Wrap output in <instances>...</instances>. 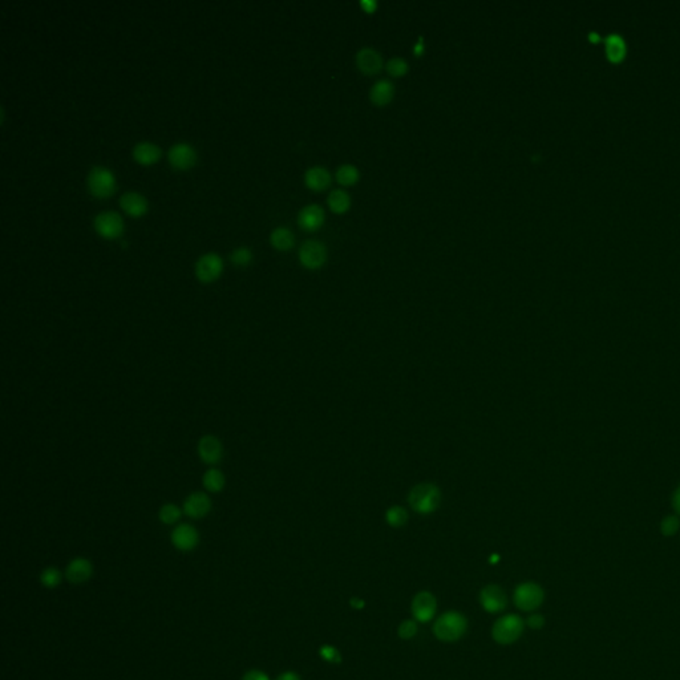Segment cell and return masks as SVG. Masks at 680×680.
Masks as SVG:
<instances>
[{
  "label": "cell",
  "mask_w": 680,
  "mask_h": 680,
  "mask_svg": "<svg viewBox=\"0 0 680 680\" xmlns=\"http://www.w3.org/2000/svg\"><path fill=\"white\" fill-rule=\"evenodd\" d=\"M299 260L300 263L311 269H319L327 260V248L326 245L318 239H307L299 248Z\"/></svg>",
  "instance_id": "6"
},
{
  "label": "cell",
  "mask_w": 680,
  "mask_h": 680,
  "mask_svg": "<svg viewBox=\"0 0 680 680\" xmlns=\"http://www.w3.org/2000/svg\"><path fill=\"white\" fill-rule=\"evenodd\" d=\"M480 601L488 613H500L507 607V596L497 585H489L484 589Z\"/></svg>",
  "instance_id": "16"
},
{
  "label": "cell",
  "mask_w": 680,
  "mask_h": 680,
  "mask_svg": "<svg viewBox=\"0 0 680 680\" xmlns=\"http://www.w3.org/2000/svg\"><path fill=\"white\" fill-rule=\"evenodd\" d=\"M222 270V258L217 253H206L201 255L196 263V275L204 284L214 282Z\"/></svg>",
  "instance_id": "8"
},
{
  "label": "cell",
  "mask_w": 680,
  "mask_h": 680,
  "mask_svg": "<svg viewBox=\"0 0 680 680\" xmlns=\"http://www.w3.org/2000/svg\"><path fill=\"white\" fill-rule=\"evenodd\" d=\"M395 96V86L391 80H378L370 91V99L376 105H385Z\"/></svg>",
  "instance_id": "20"
},
{
  "label": "cell",
  "mask_w": 680,
  "mask_h": 680,
  "mask_svg": "<svg viewBox=\"0 0 680 680\" xmlns=\"http://www.w3.org/2000/svg\"><path fill=\"white\" fill-rule=\"evenodd\" d=\"M324 222V211L321 205L309 204L302 208L298 214V223L305 230H318Z\"/></svg>",
  "instance_id": "17"
},
{
  "label": "cell",
  "mask_w": 680,
  "mask_h": 680,
  "mask_svg": "<svg viewBox=\"0 0 680 680\" xmlns=\"http://www.w3.org/2000/svg\"><path fill=\"white\" fill-rule=\"evenodd\" d=\"M671 504H672L675 513L680 516V485L675 489L674 495L671 497Z\"/></svg>",
  "instance_id": "37"
},
{
  "label": "cell",
  "mask_w": 680,
  "mask_h": 680,
  "mask_svg": "<svg viewBox=\"0 0 680 680\" xmlns=\"http://www.w3.org/2000/svg\"><path fill=\"white\" fill-rule=\"evenodd\" d=\"M184 510L173 502L164 504L159 510V519L164 525H175L181 519Z\"/></svg>",
  "instance_id": "26"
},
{
  "label": "cell",
  "mask_w": 680,
  "mask_h": 680,
  "mask_svg": "<svg viewBox=\"0 0 680 680\" xmlns=\"http://www.w3.org/2000/svg\"><path fill=\"white\" fill-rule=\"evenodd\" d=\"M397 632H399V636H400L401 639H411V638H413V636L416 635V632H418V625H416L413 620H406V622H403V623L400 625V627H399V631H397Z\"/></svg>",
  "instance_id": "33"
},
{
  "label": "cell",
  "mask_w": 680,
  "mask_h": 680,
  "mask_svg": "<svg viewBox=\"0 0 680 680\" xmlns=\"http://www.w3.org/2000/svg\"><path fill=\"white\" fill-rule=\"evenodd\" d=\"M120 205L128 214L140 217L148 209V201L142 194L138 192H125L124 194L120 197Z\"/></svg>",
  "instance_id": "18"
},
{
  "label": "cell",
  "mask_w": 680,
  "mask_h": 680,
  "mask_svg": "<svg viewBox=\"0 0 680 680\" xmlns=\"http://www.w3.org/2000/svg\"><path fill=\"white\" fill-rule=\"evenodd\" d=\"M327 202H328V206L331 208V211L340 214V213H345V211L349 209V206H351V197H349V194L347 192H345V190H342V189H334L328 194Z\"/></svg>",
  "instance_id": "25"
},
{
  "label": "cell",
  "mask_w": 680,
  "mask_h": 680,
  "mask_svg": "<svg viewBox=\"0 0 680 680\" xmlns=\"http://www.w3.org/2000/svg\"><path fill=\"white\" fill-rule=\"evenodd\" d=\"M526 623H528V626H529L531 629H533V630H540V629H542V627H544L545 619L544 617H542V615H540V614H533V615H531V617L528 618V622H526Z\"/></svg>",
  "instance_id": "35"
},
{
  "label": "cell",
  "mask_w": 680,
  "mask_h": 680,
  "mask_svg": "<svg viewBox=\"0 0 680 680\" xmlns=\"http://www.w3.org/2000/svg\"><path fill=\"white\" fill-rule=\"evenodd\" d=\"M351 606L354 607V608H361V607L364 606V602L360 601L358 598H354L351 601Z\"/></svg>",
  "instance_id": "41"
},
{
  "label": "cell",
  "mask_w": 680,
  "mask_h": 680,
  "mask_svg": "<svg viewBox=\"0 0 680 680\" xmlns=\"http://www.w3.org/2000/svg\"><path fill=\"white\" fill-rule=\"evenodd\" d=\"M355 62L359 69L366 74H376L380 72L384 64L380 52L371 47H364L359 50L355 56Z\"/></svg>",
  "instance_id": "13"
},
{
  "label": "cell",
  "mask_w": 680,
  "mask_h": 680,
  "mask_svg": "<svg viewBox=\"0 0 680 680\" xmlns=\"http://www.w3.org/2000/svg\"><path fill=\"white\" fill-rule=\"evenodd\" d=\"M160 154H161L160 148L150 141H140L133 148V156L136 161L141 162L144 165L157 161Z\"/></svg>",
  "instance_id": "22"
},
{
  "label": "cell",
  "mask_w": 680,
  "mask_h": 680,
  "mask_svg": "<svg viewBox=\"0 0 680 680\" xmlns=\"http://www.w3.org/2000/svg\"><path fill=\"white\" fill-rule=\"evenodd\" d=\"M251 258H253V254H251L250 248H246V246H238L230 254V260H232V262H234L236 266H246L250 263Z\"/></svg>",
  "instance_id": "32"
},
{
  "label": "cell",
  "mask_w": 680,
  "mask_h": 680,
  "mask_svg": "<svg viewBox=\"0 0 680 680\" xmlns=\"http://www.w3.org/2000/svg\"><path fill=\"white\" fill-rule=\"evenodd\" d=\"M545 594L542 587L537 583L526 582L521 583L514 592L516 606L524 611H533L542 605Z\"/></svg>",
  "instance_id": "5"
},
{
  "label": "cell",
  "mask_w": 680,
  "mask_h": 680,
  "mask_svg": "<svg viewBox=\"0 0 680 680\" xmlns=\"http://www.w3.org/2000/svg\"><path fill=\"white\" fill-rule=\"evenodd\" d=\"M242 680H270V678L260 669H251L245 674Z\"/></svg>",
  "instance_id": "36"
},
{
  "label": "cell",
  "mask_w": 680,
  "mask_h": 680,
  "mask_svg": "<svg viewBox=\"0 0 680 680\" xmlns=\"http://www.w3.org/2000/svg\"><path fill=\"white\" fill-rule=\"evenodd\" d=\"M93 226L100 235L105 238H116L124 229L123 218L119 213L113 211H100L93 218Z\"/></svg>",
  "instance_id": "10"
},
{
  "label": "cell",
  "mask_w": 680,
  "mask_h": 680,
  "mask_svg": "<svg viewBox=\"0 0 680 680\" xmlns=\"http://www.w3.org/2000/svg\"><path fill=\"white\" fill-rule=\"evenodd\" d=\"M606 53L608 60L613 62H622L626 56V43L619 35H610L607 37Z\"/></svg>",
  "instance_id": "23"
},
{
  "label": "cell",
  "mask_w": 680,
  "mask_h": 680,
  "mask_svg": "<svg viewBox=\"0 0 680 680\" xmlns=\"http://www.w3.org/2000/svg\"><path fill=\"white\" fill-rule=\"evenodd\" d=\"M436 599L432 594L428 592H421L412 601V614L419 622H428L433 618L436 613Z\"/></svg>",
  "instance_id": "14"
},
{
  "label": "cell",
  "mask_w": 680,
  "mask_h": 680,
  "mask_svg": "<svg viewBox=\"0 0 680 680\" xmlns=\"http://www.w3.org/2000/svg\"><path fill=\"white\" fill-rule=\"evenodd\" d=\"M360 6L361 8L366 11V13H373L378 7V1L375 0H361L360 1Z\"/></svg>",
  "instance_id": "38"
},
{
  "label": "cell",
  "mask_w": 680,
  "mask_h": 680,
  "mask_svg": "<svg viewBox=\"0 0 680 680\" xmlns=\"http://www.w3.org/2000/svg\"><path fill=\"white\" fill-rule=\"evenodd\" d=\"M202 485L206 493H220L226 486V476L223 472L215 467H211L202 476Z\"/></svg>",
  "instance_id": "21"
},
{
  "label": "cell",
  "mask_w": 680,
  "mask_h": 680,
  "mask_svg": "<svg viewBox=\"0 0 680 680\" xmlns=\"http://www.w3.org/2000/svg\"><path fill=\"white\" fill-rule=\"evenodd\" d=\"M276 680H300V676L297 675L295 672H291V671H287V672H284L281 674Z\"/></svg>",
  "instance_id": "39"
},
{
  "label": "cell",
  "mask_w": 680,
  "mask_h": 680,
  "mask_svg": "<svg viewBox=\"0 0 680 680\" xmlns=\"http://www.w3.org/2000/svg\"><path fill=\"white\" fill-rule=\"evenodd\" d=\"M87 185L93 196L108 197L116 189V178L111 169L105 166H93L88 173Z\"/></svg>",
  "instance_id": "3"
},
{
  "label": "cell",
  "mask_w": 680,
  "mask_h": 680,
  "mask_svg": "<svg viewBox=\"0 0 680 680\" xmlns=\"http://www.w3.org/2000/svg\"><path fill=\"white\" fill-rule=\"evenodd\" d=\"M660 533L665 537H674L680 529V519L678 514H668L660 521Z\"/></svg>",
  "instance_id": "30"
},
{
  "label": "cell",
  "mask_w": 680,
  "mask_h": 680,
  "mask_svg": "<svg viewBox=\"0 0 680 680\" xmlns=\"http://www.w3.org/2000/svg\"><path fill=\"white\" fill-rule=\"evenodd\" d=\"M465 630H467V620L461 614L455 611L441 615L436 620L433 627L436 638L443 642L458 641L464 635Z\"/></svg>",
  "instance_id": "2"
},
{
  "label": "cell",
  "mask_w": 680,
  "mask_h": 680,
  "mask_svg": "<svg viewBox=\"0 0 680 680\" xmlns=\"http://www.w3.org/2000/svg\"><path fill=\"white\" fill-rule=\"evenodd\" d=\"M590 40H592V41H595V43H596V41L599 40V36H598L596 34H594V32H592V34H590Z\"/></svg>",
  "instance_id": "42"
},
{
  "label": "cell",
  "mask_w": 680,
  "mask_h": 680,
  "mask_svg": "<svg viewBox=\"0 0 680 680\" xmlns=\"http://www.w3.org/2000/svg\"><path fill=\"white\" fill-rule=\"evenodd\" d=\"M409 507L419 514H431L441 502V492L437 485L431 483L418 484L408 495Z\"/></svg>",
  "instance_id": "1"
},
{
  "label": "cell",
  "mask_w": 680,
  "mask_h": 680,
  "mask_svg": "<svg viewBox=\"0 0 680 680\" xmlns=\"http://www.w3.org/2000/svg\"><path fill=\"white\" fill-rule=\"evenodd\" d=\"M169 162L174 168L187 169L190 168L197 159V153L194 148L186 142H177L169 149Z\"/></svg>",
  "instance_id": "15"
},
{
  "label": "cell",
  "mask_w": 680,
  "mask_h": 680,
  "mask_svg": "<svg viewBox=\"0 0 680 680\" xmlns=\"http://www.w3.org/2000/svg\"><path fill=\"white\" fill-rule=\"evenodd\" d=\"M92 574H93V565L84 556L74 558L65 569V578L72 585L86 583L91 580Z\"/></svg>",
  "instance_id": "12"
},
{
  "label": "cell",
  "mask_w": 680,
  "mask_h": 680,
  "mask_svg": "<svg viewBox=\"0 0 680 680\" xmlns=\"http://www.w3.org/2000/svg\"><path fill=\"white\" fill-rule=\"evenodd\" d=\"M270 241H272L274 248H279V250H287V248H293L295 239H294L293 232L288 227L279 226V227H275L272 230Z\"/></svg>",
  "instance_id": "24"
},
{
  "label": "cell",
  "mask_w": 680,
  "mask_h": 680,
  "mask_svg": "<svg viewBox=\"0 0 680 680\" xmlns=\"http://www.w3.org/2000/svg\"><path fill=\"white\" fill-rule=\"evenodd\" d=\"M197 453L198 458L204 464L215 467L223 458L222 441L215 434H204L198 440Z\"/></svg>",
  "instance_id": "7"
},
{
  "label": "cell",
  "mask_w": 680,
  "mask_h": 680,
  "mask_svg": "<svg viewBox=\"0 0 680 680\" xmlns=\"http://www.w3.org/2000/svg\"><path fill=\"white\" fill-rule=\"evenodd\" d=\"M331 173L327 168L311 166L305 173V182L312 190H323L331 184Z\"/></svg>",
  "instance_id": "19"
},
{
  "label": "cell",
  "mask_w": 680,
  "mask_h": 680,
  "mask_svg": "<svg viewBox=\"0 0 680 680\" xmlns=\"http://www.w3.org/2000/svg\"><path fill=\"white\" fill-rule=\"evenodd\" d=\"M413 52H415L416 55H421V53L424 52V43H422V39H421V37L420 40L416 43V46H415V48H413Z\"/></svg>",
  "instance_id": "40"
},
{
  "label": "cell",
  "mask_w": 680,
  "mask_h": 680,
  "mask_svg": "<svg viewBox=\"0 0 680 680\" xmlns=\"http://www.w3.org/2000/svg\"><path fill=\"white\" fill-rule=\"evenodd\" d=\"M171 541L177 550L187 553L194 550L199 544V533L190 524H177L171 534Z\"/></svg>",
  "instance_id": "11"
},
{
  "label": "cell",
  "mask_w": 680,
  "mask_h": 680,
  "mask_svg": "<svg viewBox=\"0 0 680 680\" xmlns=\"http://www.w3.org/2000/svg\"><path fill=\"white\" fill-rule=\"evenodd\" d=\"M385 521L392 528H401L408 521V513L404 507H391L385 513Z\"/></svg>",
  "instance_id": "28"
},
{
  "label": "cell",
  "mask_w": 680,
  "mask_h": 680,
  "mask_svg": "<svg viewBox=\"0 0 680 680\" xmlns=\"http://www.w3.org/2000/svg\"><path fill=\"white\" fill-rule=\"evenodd\" d=\"M213 509L211 495L206 492L197 491L187 495L182 504L184 514L189 519H205Z\"/></svg>",
  "instance_id": "9"
},
{
  "label": "cell",
  "mask_w": 680,
  "mask_h": 680,
  "mask_svg": "<svg viewBox=\"0 0 680 680\" xmlns=\"http://www.w3.org/2000/svg\"><path fill=\"white\" fill-rule=\"evenodd\" d=\"M359 169L356 166L351 165V164H343L342 166L338 168L336 171V181L342 185H354L355 182H358L359 180Z\"/></svg>",
  "instance_id": "27"
},
{
  "label": "cell",
  "mask_w": 680,
  "mask_h": 680,
  "mask_svg": "<svg viewBox=\"0 0 680 680\" xmlns=\"http://www.w3.org/2000/svg\"><path fill=\"white\" fill-rule=\"evenodd\" d=\"M321 656L326 662H330V663H340L342 662L340 653L333 646H323L321 648Z\"/></svg>",
  "instance_id": "34"
},
{
  "label": "cell",
  "mask_w": 680,
  "mask_h": 680,
  "mask_svg": "<svg viewBox=\"0 0 680 680\" xmlns=\"http://www.w3.org/2000/svg\"><path fill=\"white\" fill-rule=\"evenodd\" d=\"M387 71L391 76H403L408 71V62L403 58L395 56L387 62Z\"/></svg>",
  "instance_id": "31"
},
{
  "label": "cell",
  "mask_w": 680,
  "mask_h": 680,
  "mask_svg": "<svg viewBox=\"0 0 680 680\" xmlns=\"http://www.w3.org/2000/svg\"><path fill=\"white\" fill-rule=\"evenodd\" d=\"M62 581V571L53 566L43 570L40 574V582L47 589H56Z\"/></svg>",
  "instance_id": "29"
},
{
  "label": "cell",
  "mask_w": 680,
  "mask_h": 680,
  "mask_svg": "<svg viewBox=\"0 0 680 680\" xmlns=\"http://www.w3.org/2000/svg\"><path fill=\"white\" fill-rule=\"evenodd\" d=\"M524 620L519 615H505L498 619L493 626V639L497 644H510L516 642L524 631Z\"/></svg>",
  "instance_id": "4"
}]
</instances>
